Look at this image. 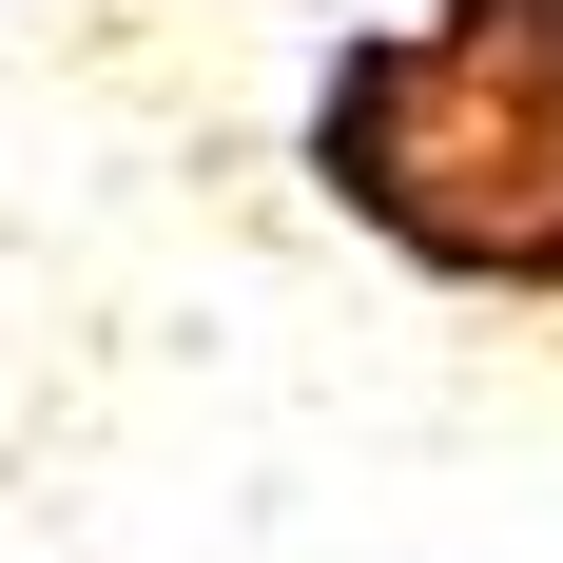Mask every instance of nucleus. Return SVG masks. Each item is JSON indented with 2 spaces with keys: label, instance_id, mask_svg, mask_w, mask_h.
<instances>
[{
  "label": "nucleus",
  "instance_id": "obj_1",
  "mask_svg": "<svg viewBox=\"0 0 563 563\" xmlns=\"http://www.w3.org/2000/svg\"><path fill=\"white\" fill-rule=\"evenodd\" d=\"M311 175L466 291H563V98L506 78L486 40H448V20H389V40L331 58Z\"/></svg>",
  "mask_w": 563,
  "mask_h": 563
},
{
  "label": "nucleus",
  "instance_id": "obj_2",
  "mask_svg": "<svg viewBox=\"0 0 563 563\" xmlns=\"http://www.w3.org/2000/svg\"><path fill=\"white\" fill-rule=\"evenodd\" d=\"M448 40H486L506 78H544V98H563V0H448Z\"/></svg>",
  "mask_w": 563,
  "mask_h": 563
}]
</instances>
